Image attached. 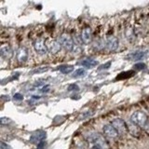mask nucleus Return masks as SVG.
<instances>
[{
  "label": "nucleus",
  "mask_w": 149,
  "mask_h": 149,
  "mask_svg": "<svg viewBox=\"0 0 149 149\" xmlns=\"http://www.w3.org/2000/svg\"><path fill=\"white\" fill-rule=\"evenodd\" d=\"M130 121L139 126L140 128H143L147 124L148 116L143 111H135L134 113H132V116H130Z\"/></svg>",
  "instance_id": "nucleus-1"
},
{
  "label": "nucleus",
  "mask_w": 149,
  "mask_h": 149,
  "mask_svg": "<svg viewBox=\"0 0 149 149\" xmlns=\"http://www.w3.org/2000/svg\"><path fill=\"white\" fill-rule=\"evenodd\" d=\"M88 141L92 143L95 146H99L102 149H106L108 147L104 137L98 132H92L88 135Z\"/></svg>",
  "instance_id": "nucleus-2"
},
{
  "label": "nucleus",
  "mask_w": 149,
  "mask_h": 149,
  "mask_svg": "<svg viewBox=\"0 0 149 149\" xmlns=\"http://www.w3.org/2000/svg\"><path fill=\"white\" fill-rule=\"evenodd\" d=\"M59 42L66 51H72L74 49V41L68 34H63L59 36Z\"/></svg>",
  "instance_id": "nucleus-3"
},
{
  "label": "nucleus",
  "mask_w": 149,
  "mask_h": 149,
  "mask_svg": "<svg viewBox=\"0 0 149 149\" xmlns=\"http://www.w3.org/2000/svg\"><path fill=\"white\" fill-rule=\"evenodd\" d=\"M112 126L118 130V134H124L128 132V124L122 118H115L111 122Z\"/></svg>",
  "instance_id": "nucleus-4"
},
{
  "label": "nucleus",
  "mask_w": 149,
  "mask_h": 149,
  "mask_svg": "<svg viewBox=\"0 0 149 149\" xmlns=\"http://www.w3.org/2000/svg\"><path fill=\"white\" fill-rule=\"evenodd\" d=\"M34 49L39 55H45L48 52V47L43 39H36L34 42Z\"/></svg>",
  "instance_id": "nucleus-5"
},
{
  "label": "nucleus",
  "mask_w": 149,
  "mask_h": 149,
  "mask_svg": "<svg viewBox=\"0 0 149 149\" xmlns=\"http://www.w3.org/2000/svg\"><path fill=\"white\" fill-rule=\"evenodd\" d=\"M102 132H104V135L106 137L108 138H111V139H116L118 138V130H116L112 124H107V125H104V127H102Z\"/></svg>",
  "instance_id": "nucleus-6"
},
{
  "label": "nucleus",
  "mask_w": 149,
  "mask_h": 149,
  "mask_svg": "<svg viewBox=\"0 0 149 149\" xmlns=\"http://www.w3.org/2000/svg\"><path fill=\"white\" fill-rule=\"evenodd\" d=\"M47 47H48V51L51 54H57L62 49V45L59 41L56 40H49L47 42Z\"/></svg>",
  "instance_id": "nucleus-7"
},
{
  "label": "nucleus",
  "mask_w": 149,
  "mask_h": 149,
  "mask_svg": "<svg viewBox=\"0 0 149 149\" xmlns=\"http://www.w3.org/2000/svg\"><path fill=\"white\" fill-rule=\"evenodd\" d=\"M106 49L110 51H115L118 48V39L115 36H109L106 39Z\"/></svg>",
  "instance_id": "nucleus-8"
},
{
  "label": "nucleus",
  "mask_w": 149,
  "mask_h": 149,
  "mask_svg": "<svg viewBox=\"0 0 149 149\" xmlns=\"http://www.w3.org/2000/svg\"><path fill=\"white\" fill-rule=\"evenodd\" d=\"M0 53H1V56L4 59L9 60L12 58L13 56V50L10 48V46L8 44L2 45L1 49H0Z\"/></svg>",
  "instance_id": "nucleus-9"
},
{
  "label": "nucleus",
  "mask_w": 149,
  "mask_h": 149,
  "mask_svg": "<svg viewBox=\"0 0 149 149\" xmlns=\"http://www.w3.org/2000/svg\"><path fill=\"white\" fill-rule=\"evenodd\" d=\"M46 137V132L43 130H38L34 134H32L30 137V142L33 143H40Z\"/></svg>",
  "instance_id": "nucleus-10"
},
{
  "label": "nucleus",
  "mask_w": 149,
  "mask_h": 149,
  "mask_svg": "<svg viewBox=\"0 0 149 149\" xmlns=\"http://www.w3.org/2000/svg\"><path fill=\"white\" fill-rule=\"evenodd\" d=\"M28 59V51L24 47H21L17 50V60L19 63H25Z\"/></svg>",
  "instance_id": "nucleus-11"
},
{
  "label": "nucleus",
  "mask_w": 149,
  "mask_h": 149,
  "mask_svg": "<svg viewBox=\"0 0 149 149\" xmlns=\"http://www.w3.org/2000/svg\"><path fill=\"white\" fill-rule=\"evenodd\" d=\"M81 41L84 44H88L91 41V30L90 27H85L82 30Z\"/></svg>",
  "instance_id": "nucleus-12"
},
{
  "label": "nucleus",
  "mask_w": 149,
  "mask_h": 149,
  "mask_svg": "<svg viewBox=\"0 0 149 149\" xmlns=\"http://www.w3.org/2000/svg\"><path fill=\"white\" fill-rule=\"evenodd\" d=\"M146 54H147L146 50H137V51H135V52L130 53L128 56V59L132 61H140L146 57Z\"/></svg>",
  "instance_id": "nucleus-13"
},
{
  "label": "nucleus",
  "mask_w": 149,
  "mask_h": 149,
  "mask_svg": "<svg viewBox=\"0 0 149 149\" xmlns=\"http://www.w3.org/2000/svg\"><path fill=\"white\" fill-rule=\"evenodd\" d=\"M79 63H80L82 66H84V67L91 69V68H94L96 65L98 64V62H97V61H95V60H93V59L88 58V59L82 60Z\"/></svg>",
  "instance_id": "nucleus-14"
},
{
  "label": "nucleus",
  "mask_w": 149,
  "mask_h": 149,
  "mask_svg": "<svg viewBox=\"0 0 149 149\" xmlns=\"http://www.w3.org/2000/svg\"><path fill=\"white\" fill-rule=\"evenodd\" d=\"M128 130L132 136H138L139 135V126L134 124L133 122L128 124Z\"/></svg>",
  "instance_id": "nucleus-15"
},
{
  "label": "nucleus",
  "mask_w": 149,
  "mask_h": 149,
  "mask_svg": "<svg viewBox=\"0 0 149 149\" xmlns=\"http://www.w3.org/2000/svg\"><path fill=\"white\" fill-rule=\"evenodd\" d=\"M135 74L134 71H127V72H122L121 74H119L118 77H116V79L118 80H123V79H127L132 77V76Z\"/></svg>",
  "instance_id": "nucleus-16"
},
{
  "label": "nucleus",
  "mask_w": 149,
  "mask_h": 149,
  "mask_svg": "<svg viewBox=\"0 0 149 149\" xmlns=\"http://www.w3.org/2000/svg\"><path fill=\"white\" fill-rule=\"evenodd\" d=\"M59 70L61 71V73H63V74H70L71 72L74 71V66L73 65H62V66H60L59 67Z\"/></svg>",
  "instance_id": "nucleus-17"
},
{
  "label": "nucleus",
  "mask_w": 149,
  "mask_h": 149,
  "mask_svg": "<svg viewBox=\"0 0 149 149\" xmlns=\"http://www.w3.org/2000/svg\"><path fill=\"white\" fill-rule=\"evenodd\" d=\"M86 74V70L83 69V68H79V69H77L76 71H74L72 74V77L77 78V77H82Z\"/></svg>",
  "instance_id": "nucleus-18"
},
{
  "label": "nucleus",
  "mask_w": 149,
  "mask_h": 149,
  "mask_svg": "<svg viewBox=\"0 0 149 149\" xmlns=\"http://www.w3.org/2000/svg\"><path fill=\"white\" fill-rule=\"evenodd\" d=\"M146 65L144 64L143 63H136V64H134V66H133V68L135 69V70H143V69H146Z\"/></svg>",
  "instance_id": "nucleus-19"
},
{
  "label": "nucleus",
  "mask_w": 149,
  "mask_h": 149,
  "mask_svg": "<svg viewBox=\"0 0 149 149\" xmlns=\"http://www.w3.org/2000/svg\"><path fill=\"white\" fill-rule=\"evenodd\" d=\"M13 98H14V100H16V101H22L23 99V96L21 93H16V94H14Z\"/></svg>",
  "instance_id": "nucleus-20"
},
{
  "label": "nucleus",
  "mask_w": 149,
  "mask_h": 149,
  "mask_svg": "<svg viewBox=\"0 0 149 149\" xmlns=\"http://www.w3.org/2000/svg\"><path fill=\"white\" fill-rule=\"evenodd\" d=\"M49 69V67H43V68H38L34 71V73H42V72H45L47 70Z\"/></svg>",
  "instance_id": "nucleus-21"
},
{
  "label": "nucleus",
  "mask_w": 149,
  "mask_h": 149,
  "mask_svg": "<svg viewBox=\"0 0 149 149\" xmlns=\"http://www.w3.org/2000/svg\"><path fill=\"white\" fill-rule=\"evenodd\" d=\"M110 65H111V62H108L107 63H105L104 65H102V66H100V69H107V68L110 67Z\"/></svg>",
  "instance_id": "nucleus-22"
},
{
  "label": "nucleus",
  "mask_w": 149,
  "mask_h": 149,
  "mask_svg": "<svg viewBox=\"0 0 149 149\" xmlns=\"http://www.w3.org/2000/svg\"><path fill=\"white\" fill-rule=\"evenodd\" d=\"M1 146H1V147H2V149H10V148L8 147L9 146H8V144H6L4 142H2V143H1Z\"/></svg>",
  "instance_id": "nucleus-23"
},
{
  "label": "nucleus",
  "mask_w": 149,
  "mask_h": 149,
  "mask_svg": "<svg viewBox=\"0 0 149 149\" xmlns=\"http://www.w3.org/2000/svg\"><path fill=\"white\" fill-rule=\"evenodd\" d=\"M44 143L41 142L40 143H38V146H37V149H44Z\"/></svg>",
  "instance_id": "nucleus-24"
}]
</instances>
